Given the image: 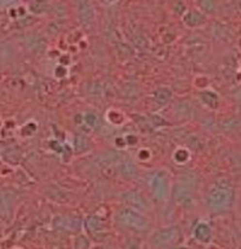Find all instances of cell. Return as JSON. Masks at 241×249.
<instances>
[{"label":"cell","mask_w":241,"mask_h":249,"mask_svg":"<svg viewBox=\"0 0 241 249\" xmlns=\"http://www.w3.org/2000/svg\"><path fill=\"white\" fill-rule=\"evenodd\" d=\"M120 221L123 222L127 226L134 227V228L137 229H145V226H147V222L145 221V218L130 210L122 211L120 213Z\"/></svg>","instance_id":"cell-1"},{"label":"cell","mask_w":241,"mask_h":249,"mask_svg":"<svg viewBox=\"0 0 241 249\" xmlns=\"http://www.w3.org/2000/svg\"><path fill=\"white\" fill-rule=\"evenodd\" d=\"M153 188L156 196L163 197L164 194H166V180H164L162 177H160V176H158V177L154 179Z\"/></svg>","instance_id":"cell-2"},{"label":"cell","mask_w":241,"mask_h":249,"mask_svg":"<svg viewBox=\"0 0 241 249\" xmlns=\"http://www.w3.org/2000/svg\"><path fill=\"white\" fill-rule=\"evenodd\" d=\"M195 236L201 241H207L209 239V229H208V227L200 224L195 230Z\"/></svg>","instance_id":"cell-3"}]
</instances>
